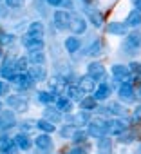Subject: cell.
Here are the masks:
<instances>
[{
	"mask_svg": "<svg viewBox=\"0 0 141 154\" xmlns=\"http://www.w3.org/2000/svg\"><path fill=\"white\" fill-rule=\"evenodd\" d=\"M89 152V145L85 143H76L74 147H70L65 154H87Z\"/></svg>",
	"mask_w": 141,
	"mask_h": 154,
	"instance_id": "cell-37",
	"label": "cell"
},
{
	"mask_svg": "<svg viewBox=\"0 0 141 154\" xmlns=\"http://www.w3.org/2000/svg\"><path fill=\"white\" fill-rule=\"evenodd\" d=\"M9 93V85L4 82V78L0 80V96H4V94H8Z\"/></svg>",
	"mask_w": 141,
	"mask_h": 154,
	"instance_id": "cell-46",
	"label": "cell"
},
{
	"mask_svg": "<svg viewBox=\"0 0 141 154\" xmlns=\"http://www.w3.org/2000/svg\"><path fill=\"white\" fill-rule=\"evenodd\" d=\"M125 24H127L128 27H132V29L139 27V26H141V11H139V9H132V11L127 15Z\"/></svg>",
	"mask_w": 141,
	"mask_h": 154,
	"instance_id": "cell-20",
	"label": "cell"
},
{
	"mask_svg": "<svg viewBox=\"0 0 141 154\" xmlns=\"http://www.w3.org/2000/svg\"><path fill=\"white\" fill-rule=\"evenodd\" d=\"M98 154H112V140L107 136L98 138Z\"/></svg>",
	"mask_w": 141,
	"mask_h": 154,
	"instance_id": "cell-22",
	"label": "cell"
},
{
	"mask_svg": "<svg viewBox=\"0 0 141 154\" xmlns=\"http://www.w3.org/2000/svg\"><path fill=\"white\" fill-rule=\"evenodd\" d=\"M36 98H38V102H40V103L51 105V103H54V100H56V94H54V93H51V91H40Z\"/></svg>",
	"mask_w": 141,
	"mask_h": 154,
	"instance_id": "cell-30",
	"label": "cell"
},
{
	"mask_svg": "<svg viewBox=\"0 0 141 154\" xmlns=\"http://www.w3.org/2000/svg\"><path fill=\"white\" fill-rule=\"evenodd\" d=\"M101 49H103V45H101V42L98 40V42H94V44L91 45V49H89V54H91V56H100V54L103 53Z\"/></svg>",
	"mask_w": 141,
	"mask_h": 154,
	"instance_id": "cell-38",
	"label": "cell"
},
{
	"mask_svg": "<svg viewBox=\"0 0 141 154\" xmlns=\"http://www.w3.org/2000/svg\"><path fill=\"white\" fill-rule=\"evenodd\" d=\"M15 123H16V120H15V112L13 111H0V129L8 131Z\"/></svg>",
	"mask_w": 141,
	"mask_h": 154,
	"instance_id": "cell-16",
	"label": "cell"
},
{
	"mask_svg": "<svg viewBox=\"0 0 141 154\" xmlns=\"http://www.w3.org/2000/svg\"><path fill=\"white\" fill-rule=\"evenodd\" d=\"M11 141H13V140H11L9 136H6V134H4V136H0V154L6 150V147H8Z\"/></svg>",
	"mask_w": 141,
	"mask_h": 154,
	"instance_id": "cell-43",
	"label": "cell"
},
{
	"mask_svg": "<svg viewBox=\"0 0 141 154\" xmlns=\"http://www.w3.org/2000/svg\"><path fill=\"white\" fill-rule=\"evenodd\" d=\"M22 45L31 53V51H44V38H36L29 33L22 36Z\"/></svg>",
	"mask_w": 141,
	"mask_h": 154,
	"instance_id": "cell-7",
	"label": "cell"
},
{
	"mask_svg": "<svg viewBox=\"0 0 141 154\" xmlns=\"http://www.w3.org/2000/svg\"><path fill=\"white\" fill-rule=\"evenodd\" d=\"M70 140H73L74 143H85L87 140H89V131H85V129H76L74 132H73V138H70Z\"/></svg>",
	"mask_w": 141,
	"mask_h": 154,
	"instance_id": "cell-31",
	"label": "cell"
},
{
	"mask_svg": "<svg viewBox=\"0 0 141 154\" xmlns=\"http://www.w3.org/2000/svg\"><path fill=\"white\" fill-rule=\"evenodd\" d=\"M29 67H31L29 56H20V58H16V71H18V72H27Z\"/></svg>",
	"mask_w": 141,
	"mask_h": 154,
	"instance_id": "cell-34",
	"label": "cell"
},
{
	"mask_svg": "<svg viewBox=\"0 0 141 154\" xmlns=\"http://www.w3.org/2000/svg\"><path fill=\"white\" fill-rule=\"evenodd\" d=\"M27 33L36 36V38H44V33H45V26L44 22H31L29 27H27Z\"/></svg>",
	"mask_w": 141,
	"mask_h": 154,
	"instance_id": "cell-24",
	"label": "cell"
},
{
	"mask_svg": "<svg viewBox=\"0 0 141 154\" xmlns=\"http://www.w3.org/2000/svg\"><path fill=\"white\" fill-rule=\"evenodd\" d=\"M128 129V120L125 118V116H114L112 120H109L107 122V131H109V134H121L123 131H127Z\"/></svg>",
	"mask_w": 141,
	"mask_h": 154,
	"instance_id": "cell-2",
	"label": "cell"
},
{
	"mask_svg": "<svg viewBox=\"0 0 141 154\" xmlns=\"http://www.w3.org/2000/svg\"><path fill=\"white\" fill-rule=\"evenodd\" d=\"M69 100H80V94H82V91H80V87L78 85H67L65 87V93H63Z\"/></svg>",
	"mask_w": 141,
	"mask_h": 154,
	"instance_id": "cell-32",
	"label": "cell"
},
{
	"mask_svg": "<svg viewBox=\"0 0 141 154\" xmlns=\"http://www.w3.org/2000/svg\"><path fill=\"white\" fill-rule=\"evenodd\" d=\"M118 96H119L121 102L132 103V102L136 100V89L132 87L130 82H121V85H119V89H118Z\"/></svg>",
	"mask_w": 141,
	"mask_h": 154,
	"instance_id": "cell-6",
	"label": "cell"
},
{
	"mask_svg": "<svg viewBox=\"0 0 141 154\" xmlns=\"http://www.w3.org/2000/svg\"><path fill=\"white\" fill-rule=\"evenodd\" d=\"M107 112L109 114H112V116H125V109L118 103V102H112V103H109V107H107Z\"/></svg>",
	"mask_w": 141,
	"mask_h": 154,
	"instance_id": "cell-36",
	"label": "cell"
},
{
	"mask_svg": "<svg viewBox=\"0 0 141 154\" xmlns=\"http://www.w3.org/2000/svg\"><path fill=\"white\" fill-rule=\"evenodd\" d=\"M134 120H136V122H139V120H141V105H139V107H136V111H134Z\"/></svg>",
	"mask_w": 141,
	"mask_h": 154,
	"instance_id": "cell-48",
	"label": "cell"
},
{
	"mask_svg": "<svg viewBox=\"0 0 141 154\" xmlns=\"http://www.w3.org/2000/svg\"><path fill=\"white\" fill-rule=\"evenodd\" d=\"M9 82H11V84H15V85H18L20 89H33V87H34V84H36L29 72H16Z\"/></svg>",
	"mask_w": 141,
	"mask_h": 154,
	"instance_id": "cell-5",
	"label": "cell"
},
{
	"mask_svg": "<svg viewBox=\"0 0 141 154\" xmlns=\"http://www.w3.org/2000/svg\"><path fill=\"white\" fill-rule=\"evenodd\" d=\"M0 111H2V102H0Z\"/></svg>",
	"mask_w": 141,
	"mask_h": 154,
	"instance_id": "cell-56",
	"label": "cell"
},
{
	"mask_svg": "<svg viewBox=\"0 0 141 154\" xmlns=\"http://www.w3.org/2000/svg\"><path fill=\"white\" fill-rule=\"evenodd\" d=\"M110 72H112L114 78L119 80V82H130L134 78V74L130 72L128 65H123V63H114L112 69H110Z\"/></svg>",
	"mask_w": 141,
	"mask_h": 154,
	"instance_id": "cell-4",
	"label": "cell"
},
{
	"mask_svg": "<svg viewBox=\"0 0 141 154\" xmlns=\"http://www.w3.org/2000/svg\"><path fill=\"white\" fill-rule=\"evenodd\" d=\"M34 145L40 149V150H51L52 149V138H51V134H47V132H42L40 136H36L34 138Z\"/></svg>",
	"mask_w": 141,
	"mask_h": 154,
	"instance_id": "cell-17",
	"label": "cell"
},
{
	"mask_svg": "<svg viewBox=\"0 0 141 154\" xmlns=\"http://www.w3.org/2000/svg\"><path fill=\"white\" fill-rule=\"evenodd\" d=\"M70 17L73 15H69L67 11H63V9H58V11H54V15H52V20H54V27L56 29H69V26H70Z\"/></svg>",
	"mask_w": 141,
	"mask_h": 154,
	"instance_id": "cell-9",
	"label": "cell"
},
{
	"mask_svg": "<svg viewBox=\"0 0 141 154\" xmlns=\"http://www.w3.org/2000/svg\"><path fill=\"white\" fill-rule=\"evenodd\" d=\"M24 4H26V0H6V6L9 9H20L24 8Z\"/></svg>",
	"mask_w": 141,
	"mask_h": 154,
	"instance_id": "cell-40",
	"label": "cell"
},
{
	"mask_svg": "<svg viewBox=\"0 0 141 154\" xmlns=\"http://www.w3.org/2000/svg\"><path fill=\"white\" fill-rule=\"evenodd\" d=\"M13 40H15L13 35H9V33H0V44H11Z\"/></svg>",
	"mask_w": 141,
	"mask_h": 154,
	"instance_id": "cell-45",
	"label": "cell"
},
{
	"mask_svg": "<svg viewBox=\"0 0 141 154\" xmlns=\"http://www.w3.org/2000/svg\"><path fill=\"white\" fill-rule=\"evenodd\" d=\"M8 105H9L13 111H18V112H26V111L29 109V102H27L26 98L18 96V94L9 96V98H8Z\"/></svg>",
	"mask_w": 141,
	"mask_h": 154,
	"instance_id": "cell-10",
	"label": "cell"
},
{
	"mask_svg": "<svg viewBox=\"0 0 141 154\" xmlns=\"http://www.w3.org/2000/svg\"><path fill=\"white\" fill-rule=\"evenodd\" d=\"M45 118L47 120H51L52 123H60L62 120H63V116H62V111H58V109H45Z\"/></svg>",
	"mask_w": 141,
	"mask_h": 154,
	"instance_id": "cell-33",
	"label": "cell"
},
{
	"mask_svg": "<svg viewBox=\"0 0 141 154\" xmlns=\"http://www.w3.org/2000/svg\"><path fill=\"white\" fill-rule=\"evenodd\" d=\"M87 131H89V136L92 138H101V136H107L109 131H107V122L105 120H91L87 123Z\"/></svg>",
	"mask_w": 141,
	"mask_h": 154,
	"instance_id": "cell-3",
	"label": "cell"
},
{
	"mask_svg": "<svg viewBox=\"0 0 141 154\" xmlns=\"http://www.w3.org/2000/svg\"><path fill=\"white\" fill-rule=\"evenodd\" d=\"M78 87H80V91L83 93V94H91V93H94L96 91V80L92 78L91 74H87V76H82V78L78 80Z\"/></svg>",
	"mask_w": 141,
	"mask_h": 154,
	"instance_id": "cell-12",
	"label": "cell"
},
{
	"mask_svg": "<svg viewBox=\"0 0 141 154\" xmlns=\"http://www.w3.org/2000/svg\"><path fill=\"white\" fill-rule=\"evenodd\" d=\"M2 56H4V51H2V47H0V60H2Z\"/></svg>",
	"mask_w": 141,
	"mask_h": 154,
	"instance_id": "cell-54",
	"label": "cell"
},
{
	"mask_svg": "<svg viewBox=\"0 0 141 154\" xmlns=\"http://www.w3.org/2000/svg\"><path fill=\"white\" fill-rule=\"evenodd\" d=\"M29 131H31V125H27V122H26V123L22 125V132H29Z\"/></svg>",
	"mask_w": 141,
	"mask_h": 154,
	"instance_id": "cell-52",
	"label": "cell"
},
{
	"mask_svg": "<svg viewBox=\"0 0 141 154\" xmlns=\"http://www.w3.org/2000/svg\"><path fill=\"white\" fill-rule=\"evenodd\" d=\"M69 29L73 31L74 35H83L85 29H87V20L83 17H78V15H73L70 17V26Z\"/></svg>",
	"mask_w": 141,
	"mask_h": 154,
	"instance_id": "cell-13",
	"label": "cell"
},
{
	"mask_svg": "<svg viewBox=\"0 0 141 154\" xmlns=\"http://www.w3.org/2000/svg\"><path fill=\"white\" fill-rule=\"evenodd\" d=\"M87 74H91L94 80H105V65L101 62H91L87 65Z\"/></svg>",
	"mask_w": 141,
	"mask_h": 154,
	"instance_id": "cell-14",
	"label": "cell"
},
{
	"mask_svg": "<svg viewBox=\"0 0 141 154\" xmlns=\"http://www.w3.org/2000/svg\"><path fill=\"white\" fill-rule=\"evenodd\" d=\"M85 4H92V2H96V0H83Z\"/></svg>",
	"mask_w": 141,
	"mask_h": 154,
	"instance_id": "cell-53",
	"label": "cell"
},
{
	"mask_svg": "<svg viewBox=\"0 0 141 154\" xmlns=\"http://www.w3.org/2000/svg\"><path fill=\"white\" fill-rule=\"evenodd\" d=\"M73 132H74V125H70V123H67L62 131H60V134H62V138H73Z\"/></svg>",
	"mask_w": 141,
	"mask_h": 154,
	"instance_id": "cell-39",
	"label": "cell"
},
{
	"mask_svg": "<svg viewBox=\"0 0 141 154\" xmlns=\"http://www.w3.org/2000/svg\"><path fill=\"white\" fill-rule=\"evenodd\" d=\"M121 49H123L125 54H136V53L141 49V33H139V31L128 33V36L125 38Z\"/></svg>",
	"mask_w": 141,
	"mask_h": 154,
	"instance_id": "cell-1",
	"label": "cell"
},
{
	"mask_svg": "<svg viewBox=\"0 0 141 154\" xmlns=\"http://www.w3.org/2000/svg\"><path fill=\"white\" fill-rule=\"evenodd\" d=\"M80 107L83 109V111H94V109H98V100L94 98V96H85V98H82L80 100Z\"/></svg>",
	"mask_w": 141,
	"mask_h": 154,
	"instance_id": "cell-28",
	"label": "cell"
},
{
	"mask_svg": "<svg viewBox=\"0 0 141 154\" xmlns=\"http://www.w3.org/2000/svg\"><path fill=\"white\" fill-rule=\"evenodd\" d=\"M118 136H119V141H121V143H130V141L134 140V134L128 132V131H123V132L118 134Z\"/></svg>",
	"mask_w": 141,
	"mask_h": 154,
	"instance_id": "cell-42",
	"label": "cell"
},
{
	"mask_svg": "<svg viewBox=\"0 0 141 154\" xmlns=\"http://www.w3.org/2000/svg\"><path fill=\"white\" fill-rule=\"evenodd\" d=\"M29 62H31V65H45L47 58H45L44 51H31L29 53Z\"/></svg>",
	"mask_w": 141,
	"mask_h": 154,
	"instance_id": "cell-27",
	"label": "cell"
},
{
	"mask_svg": "<svg viewBox=\"0 0 141 154\" xmlns=\"http://www.w3.org/2000/svg\"><path fill=\"white\" fill-rule=\"evenodd\" d=\"M87 20H89L92 26H96V27H101V26H103V17L98 15L96 11H87Z\"/></svg>",
	"mask_w": 141,
	"mask_h": 154,
	"instance_id": "cell-35",
	"label": "cell"
},
{
	"mask_svg": "<svg viewBox=\"0 0 141 154\" xmlns=\"http://www.w3.org/2000/svg\"><path fill=\"white\" fill-rule=\"evenodd\" d=\"M36 127H38L42 132H47V134H51V132H54V131H56V125H54L51 120H47V118L38 120V122H36Z\"/></svg>",
	"mask_w": 141,
	"mask_h": 154,
	"instance_id": "cell-29",
	"label": "cell"
},
{
	"mask_svg": "<svg viewBox=\"0 0 141 154\" xmlns=\"http://www.w3.org/2000/svg\"><path fill=\"white\" fill-rule=\"evenodd\" d=\"M132 4H134V8H136V9H139V11H141V0H132Z\"/></svg>",
	"mask_w": 141,
	"mask_h": 154,
	"instance_id": "cell-51",
	"label": "cell"
},
{
	"mask_svg": "<svg viewBox=\"0 0 141 154\" xmlns=\"http://www.w3.org/2000/svg\"><path fill=\"white\" fill-rule=\"evenodd\" d=\"M18 150H20V147H18V145H16V141L13 140V141L6 147V150H4L2 154H18Z\"/></svg>",
	"mask_w": 141,
	"mask_h": 154,
	"instance_id": "cell-41",
	"label": "cell"
},
{
	"mask_svg": "<svg viewBox=\"0 0 141 154\" xmlns=\"http://www.w3.org/2000/svg\"><path fill=\"white\" fill-rule=\"evenodd\" d=\"M62 2H63V0H47V4H49V6H52V8H60V6H62Z\"/></svg>",
	"mask_w": 141,
	"mask_h": 154,
	"instance_id": "cell-47",
	"label": "cell"
},
{
	"mask_svg": "<svg viewBox=\"0 0 141 154\" xmlns=\"http://www.w3.org/2000/svg\"><path fill=\"white\" fill-rule=\"evenodd\" d=\"M80 47H82V40H80L78 36H69V38L65 40V51H69L70 54L78 53Z\"/></svg>",
	"mask_w": 141,
	"mask_h": 154,
	"instance_id": "cell-23",
	"label": "cell"
},
{
	"mask_svg": "<svg viewBox=\"0 0 141 154\" xmlns=\"http://www.w3.org/2000/svg\"><path fill=\"white\" fill-rule=\"evenodd\" d=\"M128 69H130V72H132L134 76H141V63H137V62H132V63L128 65Z\"/></svg>",
	"mask_w": 141,
	"mask_h": 154,
	"instance_id": "cell-44",
	"label": "cell"
},
{
	"mask_svg": "<svg viewBox=\"0 0 141 154\" xmlns=\"http://www.w3.org/2000/svg\"><path fill=\"white\" fill-rule=\"evenodd\" d=\"M16 72H18L16 71V60H13V58H6L2 62V65H0V76L4 80H11Z\"/></svg>",
	"mask_w": 141,
	"mask_h": 154,
	"instance_id": "cell-8",
	"label": "cell"
},
{
	"mask_svg": "<svg viewBox=\"0 0 141 154\" xmlns=\"http://www.w3.org/2000/svg\"><path fill=\"white\" fill-rule=\"evenodd\" d=\"M65 87H67V80L63 78V76H54V78L49 80V89H51V93H54V94L65 93Z\"/></svg>",
	"mask_w": 141,
	"mask_h": 154,
	"instance_id": "cell-15",
	"label": "cell"
},
{
	"mask_svg": "<svg viewBox=\"0 0 141 154\" xmlns=\"http://www.w3.org/2000/svg\"><path fill=\"white\" fill-rule=\"evenodd\" d=\"M107 31L110 35H116V36H125L128 33V26L125 22H110L107 26Z\"/></svg>",
	"mask_w": 141,
	"mask_h": 154,
	"instance_id": "cell-18",
	"label": "cell"
},
{
	"mask_svg": "<svg viewBox=\"0 0 141 154\" xmlns=\"http://www.w3.org/2000/svg\"><path fill=\"white\" fill-rule=\"evenodd\" d=\"M136 100H137V102H141V85L136 89Z\"/></svg>",
	"mask_w": 141,
	"mask_h": 154,
	"instance_id": "cell-50",
	"label": "cell"
},
{
	"mask_svg": "<svg viewBox=\"0 0 141 154\" xmlns=\"http://www.w3.org/2000/svg\"><path fill=\"white\" fill-rule=\"evenodd\" d=\"M42 154H47V152H45V150H42Z\"/></svg>",
	"mask_w": 141,
	"mask_h": 154,
	"instance_id": "cell-57",
	"label": "cell"
},
{
	"mask_svg": "<svg viewBox=\"0 0 141 154\" xmlns=\"http://www.w3.org/2000/svg\"><path fill=\"white\" fill-rule=\"evenodd\" d=\"M62 6H65V8H69V9H73V2H70V0H63Z\"/></svg>",
	"mask_w": 141,
	"mask_h": 154,
	"instance_id": "cell-49",
	"label": "cell"
},
{
	"mask_svg": "<svg viewBox=\"0 0 141 154\" xmlns=\"http://www.w3.org/2000/svg\"><path fill=\"white\" fill-rule=\"evenodd\" d=\"M67 122H69L70 125H74V127H85V123H89V122H91V112L82 109L80 112L73 114V116H69V118H67Z\"/></svg>",
	"mask_w": 141,
	"mask_h": 154,
	"instance_id": "cell-11",
	"label": "cell"
},
{
	"mask_svg": "<svg viewBox=\"0 0 141 154\" xmlns=\"http://www.w3.org/2000/svg\"><path fill=\"white\" fill-rule=\"evenodd\" d=\"M98 102H105L109 96H110V87L107 85V84H100L98 87H96V91H94V94H92Z\"/></svg>",
	"mask_w": 141,
	"mask_h": 154,
	"instance_id": "cell-25",
	"label": "cell"
},
{
	"mask_svg": "<svg viewBox=\"0 0 141 154\" xmlns=\"http://www.w3.org/2000/svg\"><path fill=\"white\" fill-rule=\"evenodd\" d=\"M27 72L33 76V80H34V82L47 80V71H45V67H44V65H31Z\"/></svg>",
	"mask_w": 141,
	"mask_h": 154,
	"instance_id": "cell-19",
	"label": "cell"
},
{
	"mask_svg": "<svg viewBox=\"0 0 141 154\" xmlns=\"http://www.w3.org/2000/svg\"><path fill=\"white\" fill-rule=\"evenodd\" d=\"M136 154H141V145L137 147V150H136Z\"/></svg>",
	"mask_w": 141,
	"mask_h": 154,
	"instance_id": "cell-55",
	"label": "cell"
},
{
	"mask_svg": "<svg viewBox=\"0 0 141 154\" xmlns=\"http://www.w3.org/2000/svg\"><path fill=\"white\" fill-rule=\"evenodd\" d=\"M15 141H16V145H18L22 150H29V149L34 145V141H31V138H27V136H26V132L16 134V136H15Z\"/></svg>",
	"mask_w": 141,
	"mask_h": 154,
	"instance_id": "cell-26",
	"label": "cell"
},
{
	"mask_svg": "<svg viewBox=\"0 0 141 154\" xmlns=\"http://www.w3.org/2000/svg\"><path fill=\"white\" fill-rule=\"evenodd\" d=\"M54 103H56V109L62 111V112H70V109H73V100H69L65 94H63V96H62V94L56 96Z\"/></svg>",
	"mask_w": 141,
	"mask_h": 154,
	"instance_id": "cell-21",
	"label": "cell"
}]
</instances>
